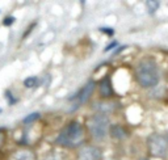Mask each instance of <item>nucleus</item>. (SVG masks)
I'll return each instance as SVG.
<instances>
[{"instance_id": "nucleus-1", "label": "nucleus", "mask_w": 168, "mask_h": 160, "mask_svg": "<svg viewBox=\"0 0 168 160\" xmlns=\"http://www.w3.org/2000/svg\"><path fill=\"white\" fill-rule=\"evenodd\" d=\"M135 78L139 85L143 88L155 87L159 81V70L156 63L151 59L141 61L135 68Z\"/></svg>"}, {"instance_id": "nucleus-2", "label": "nucleus", "mask_w": 168, "mask_h": 160, "mask_svg": "<svg viewBox=\"0 0 168 160\" xmlns=\"http://www.w3.org/2000/svg\"><path fill=\"white\" fill-rule=\"evenodd\" d=\"M57 144L63 147L74 148L80 146L84 142V129L79 122H70L66 127L59 133L57 138Z\"/></svg>"}, {"instance_id": "nucleus-3", "label": "nucleus", "mask_w": 168, "mask_h": 160, "mask_svg": "<svg viewBox=\"0 0 168 160\" xmlns=\"http://www.w3.org/2000/svg\"><path fill=\"white\" fill-rule=\"evenodd\" d=\"M87 126H88V130H90V134L92 138L96 139V141H103L105 138V135L108 134V129H109L110 123H109L108 116L96 113V114H93L88 119Z\"/></svg>"}, {"instance_id": "nucleus-4", "label": "nucleus", "mask_w": 168, "mask_h": 160, "mask_svg": "<svg viewBox=\"0 0 168 160\" xmlns=\"http://www.w3.org/2000/svg\"><path fill=\"white\" fill-rule=\"evenodd\" d=\"M149 150L150 154L156 158H164L168 151V143L167 138L160 134H152L149 138Z\"/></svg>"}, {"instance_id": "nucleus-5", "label": "nucleus", "mask_w": 168, "mask_h": 160, "mask_svg": "<svg viewBox=\"0 0 168 160\" xmlns=\"http://www.w3.org/2000/svg\"><path fill=\"white\" fill-rule=\"evenodd\" d=\"M93 92H95V81L93 80H90V81L85 83L84 87H81L80 91H79L76 95L72 96V99L75 100V104L76 105H83L91 99Z\"/></svg>"}, {"instance_id": "nucleus-6", "label": "nucleus", "mask_w": 168, "mask_h": 160, "mask_svg": "<svg viewBox=\"0 0 168 160\" xmlns=\"http://www.w3.org/2000/svg\"><path fill=\"white\" fill-rule=\"evenodd\" d=\"M79 160H101L100 148L95 146H85L79 151Z\"/></svg>"}, {"instance_id": "nucleus-7", "label": "nucleus", "mask_w": 168, "mask_h": 160, "mask_svg": "<svg viewBox=\"0 0 168 160\" xmlns=\"http://www.w3.org/2000/svg\"><path fill=\"white\" fill-rule=\"evenodd\" d=\"M98 92H100L101 97H105V99H109V97L113 96V87H112V81H110V79L108 78V76L107 78H104L100 81Z\"/></svg>"}, {"instance_id": "nucleus-8", "label": "nucleus", "mask_w": 168, "mask_h": 160, "mask_svg": "<svg viewBox=\"0 0 168 160\" xmlns=\"http://www.w3.org/2000/svg\"><path fill=\"white\" fill-rule=\"evenodd\" d=\"M95 109L97 110L98 114H110L112 112L116 109V105L113 104V102H98V104H96V106H93Z\"/></svg>"}, {"instance_id": "nucleus-9", "label": "nucleus", "mask_w": 168, "mask_h": 160, "mask_svg": "<svg viewBox=\"0 0 168 160\" xmlns=\"http://www.w3.org/2000/svg\"><path fill=\"white\" fill-rule=\"evenodd\" d=\"M109 134L113 139H124V138H126L127 131L121 125H113V126H110Z\"/></svg>"}, {"instance_id": "nucleus-10", "label": "nucleus", "mask_w": 168, "mask_h": 160, "mask_svg": "<svg viewBox=\"0 0 168 160\" xmlns=\"http://www.w3.org/2000/svg\"><path fill=\"white\" fill-rule=\"evenodd\" d=\"M11 160H36V156L29 150H20L12 155Z\"/></svg>"}, {"instance_id": "nucleus-11", "label": "nucleus", "mask_w": 168, "mask_h": 160, "mask_svg": "<svg viewBox=\"0 0 168 160\" xmlns=\"http://www.w3.org/2000/svg\"><path fill=\"white\" fill-rule=\"evenodd\" d=\"M37 84H38V79L36 76H30V78H26L24 80V85L26 88H33V87H36Z\"/></svg>"}, {"instance_id": "nucleus-12", "label": "nucleus", "mask_w": 168, "mask_h": 160, "mask_svg": "<svg viewBox=\"0 0 168 160\" xmlns=\"http://www.w3.org/2000/svg\"><path fill=\"white\" fill-rule=\"evenodd\" d=\"M41 117V114L39 113H32V114H29V116H26V117L24 118V123L25 125H28V123H32V122H34V121H37V119Z\"/></svg>"}, {"instance_id": "nucleus-13", "label": "nucleus", "mask_w": 168, "mask_h": 160, "mask_svg": "<svg viewBox=\"0 0 168 160\" xmlns=\"http://www.w3.org/2000/svg\"><path fill=\"white\" fill-rule=\"evenodd\" d=\"M159 4H160L159 1H152V0H150V1L146 3V5H147V8H149V12H150V13H154V12H155L156 9L159 8Z\"/></svg>"}, {"instance_id": "nucleus-14", "label": "nucleus", "mask_w": 168, "mask_h": 160, "mask_svg": "<svg viewBox=\"0 0 168 160\" xmlns=\"http://www.w3.org/2000/svg\"><path fill=\"white\" fill-rule=\"evenodd\" d=\"M15 17L13 16H8V17H5L4 20H3V24H4L5 26H9V25H12L13 22H15Z\"/></svg>"}, {"instance_id": "nucleus-15", "label": "nucleus", "mask_w": 168, "mask_h": 160, "mask_svg": "<svg viewBox=\"0 0 168 160\" xmlns=\"http://www.w3.org/2000/svg\"><path fill=\"white\" fill-rule=\"evenodd\" d=\"M44 160H62V158L58 154H50V155L46 156Z\"/></svg>"}, {"instance_id": "nucleus-16", "label": "nucleus", "mask_w": 168, "mask_h": 160, "mask_svg": "<svg viewBox=\"0 0 168 160\" xmlns=\"http://www.w3.org/2000/svg\"><path fill=\"white\" fill-rule=\"evenodd\" d=\"M100 30L103 33H105V34H108V36L114 34V29H112V28H100Z\"/></svg>"}, {"instance_id": "nucleus-17", "label": "nucleus", "mask_w": 168, "mask_h": 160, "mask_svg": "<svg viewBox=\"0 0 168 160\" xmlns=\"http://www.w3.org/2000/svg\"><path fill=\"white\" fill-rule=\"evenodd\" d=\"M118 45V42L117 41H113V42H110L109 45L107 46V47H105V51H110L112 49H116V46Z\"/></svg>"}, {"instance_id": "nucleus-18", "label": "nucleus", "mask_w": 168, "mask_h": 160, "mask_svg": "<svg viewBox=\"0 0 168 160\" xmlns=\"http://www.w3.org/2000/svg\"><path fill=\"white\" fill-rule=\"evenodd\" d=\"M5 97L9 100V104H15V102H16V100L12 97V95H11V92H9V91L5 92Z\"/></svg>"}, {"instance_id": "nucleus-19", "label": "nucleus", "mask_w": 168, "mask_h": 160, "mask_svg": "<svg viewBox=\"0 0 168 160\" xmlns=\"http://www.w3.org/2000/svg\"><path fill=\"white\" fill-rule=\"evenodd\" d=\"M141 160H147V159H141Z\"/></svg>"}, {"instance_id": "nucleus-20", "label": "nucleus", "mask_w": 168, "mask_h": 160, "mask_svg": "<svg viewBox=\"0 0 168 160\" xmlns=\"http://www.w3.org/2000/svg\"><path fill=\"white\" fill-rule=\"evenodd\" d=\"M167 143H168V136H167Z\"/></svg>"}, {"instance_id": "nucleus-21", "label": "nucleus", "mask_w": 168, "mask_h": 160, "mask_svg": "<svg viewBox=\"0 0 168 160\" xmlns=\"http://www.w3.org/2000/svg\"><path fill=\"white\" fill-rule=\"evenodd\" d=\"M0 113H1V109H0Z\"/></svg>"}]
</instances>
